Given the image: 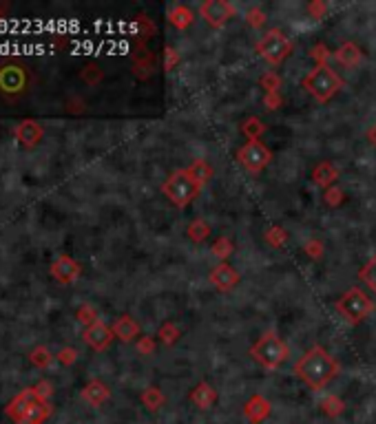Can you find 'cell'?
Listing matches in <instances>:
<instances>
[{"mask_svg": "<svg viewBox=\"0 0 376 424\" xmlns=\"http://www.w3.org/2000/svg\"><path fill=\"white\" fill-rule=\"evenodd\" d=\"M36 400H40L36 396V391L34 389H25L23 394H18L12 402H9V407H7V416L9 418H14L16 422L25 416V413L31 409V405H34Z\"/></svg>", "mask_w": 376, "mask_h": 424, "instance_id": "9a60e30c", "label": "cell"}, {"mask_svg": "<svg viewBox=\"0 0 376 424\" xmlns=\"http://www.w3.org/2000/svg\"><path fill=\"white\" fill-rule=\"evenodd\" d=\"M365 137H368V142H370V146H374L376 148V122L370 126L368 129V133H365Z\"/></svg>", "mask_w": 376, "mask_h": 424, "instance_id": "ee69618b", "label": "cell"}, {"mask_svg": "<svg viewBox=\"0 0 376 424\" xmlns=\"http://www.w3.org/2000/svg\"><path fill=\"white\" fill-rule=\"evenodd\" d=\"M281 76L277 71H264L261 73V78H259V87L264 89L266 93H279L281 89Z\"/></svg>", "mask_w": 376, "mask_h": 424, "instance_id": "836d02e7", "label": "cell"}, {"mask_svg": "<svg viewBox=\"0 0 376 424\" xmlns=\"http://www.w3.org/2000/svg\"><path fill=\"white\" fill-rule=\"evenodd\" d=\"M239 131L246 137V142H261V137L266 135L268 126L264 124V120L257 118V115H250L242 124H239Z\"/></svg>", "mask_w": 376, "mask_h": 424, "instance_id": "ffe728a7", "label": "cell"}, {"mask_svg": "<svg viewBox=\"0 0 376 424\" xmlns=\"http://www.w3.org/2000/svg\"><path fill=\"white\" fill-rule=\"evenodd\" d=\"M208 281H211V285L217 292L228 294L242 283V274H239V270L231 263H219L211 270V274H208Z\"/></svg>", "mask_w": 376, "mask_h": 424, "instance_id": "9c48e42d", "label": "cell"}, {"mask_svg": "<svg viewBox=\"0 0 376 424\" xmlns=\"http://www.w3.org/2000/svg\"><path fill=\"white\" fill-rule=\"evenodd\" d=\"M182 338V327L177 325L175 321H166L160 325V330H158V341L166 347H173L177 341Z\"/></svg>", "mask_w": 376, "mask_h": 424, "instance_id": "cb8c5ba5", "label": "cell"}, {"mask_svg": "<svg viewBox=\"0 0 376 424\" xmlns=\"http://www.w3.org/2000/svg\"><path fill=\"white\" fill-rule=\"evenodd\" d=\"M211 235H213V226L202 217L193 219L191 224L186 226V237L191 239L193 243H204V241L211 239Z\"/></svg>", "mask_w": 376, "mask_h": 424, "instance_id": "7402d4cb", "label": "cell"}, {"mask_svg": "<svg viewBox=\"0 0 376 424\" xmlns=\"http://www.w3.org/2000/svg\"><path fill=\"white\" fill-rule=\"evenodd\" d=\"M301 248H304V254H306V257H310L312 261H321L323 254H326V246H323V241L317 239V237L306 239Z\"/></svg>", "mask_w": 376, "mask_h": 424, "instance_id": "e575fe53", "label": "cell"}, {"mask_svg": "<svg viewBox=\"0 0 376 424\" xmlns=\"http://www.w3.org/2000/svg\"><path fill=\"white\" fill-rule=\"evenodd\" d=\"M113 334H116L122 343H131L135 338H140V325L133 316H120L113 323Z\"/></svg>", "mask_w": 376, "mask_h": 424, "instance_id": "d6986e66", "label": "cell"}, {"mask_svg": "<svg viewBox=\"0 0 376 424\" xmlns=\"http://www.w3.org/2000/svg\"><path fill=\"white\" fill-rule=\"evenodd\" d=\"M34 391H36V396H38L40 400H49L51 391H54V389H51L49 383H45V380H43V383H38V385L34 387Z\"/></svg>", "mask_w": 376, "mask_h": 424, "instance_id": "b9f144b4", "label": "cell"}, {"mask_svg": "<svg viewBox=\"0 0 376 424\" xmlns=\"http://www.w3.org/2000/svg\"><path fill=\"white\" fill-rule=\"evenodd\" d=\"M292 49H295L292 40L281 29H277V27L264 31V34L259 36V40L255 42L257 56L264 62H268L270 67L284 65V62L288 60V56L292 53Z\"/></svg>", "mask_w": 376, "mask_h": 424, "instance_id": "5b68a950", "label": "cell"}, {"mask_svg": "<svg viewBox=\"0 0 376 424\" xmlns=\"http://www.w3.org/2000/svg\"><path fill=\"white\" fill-rule=\"evenodd\" d=\"M113 338H116L113 330H109V327L104 323H100V321L93 323L91 327H87L85 330V341L91 349H96V352H104V349L111 345Z\"/></svg>", "mask_w": 376, "mask_h": 424, "instance_id": "4fadbf2b", "label": "cell"}, {"mask_svg": "<svg viewBox=\"0 0 376 424\" xmlns=\"http://www.w3.org/2000/svg\"><path fill=\"white\" fill-rule=\"evenodd\" d=\"M319 409L326 413L328 418H339V416H343V413H346V402H343L339 396L330 394V396H326V398L319 402Z\"/></svg>", "mask_w": 376, "mask_h": 424, "instance_id": "484cf974", "label": "cell"}, {"mask_svg": "<svg viewBox=\"0 0 376 424\" xmlns=\"http://www.w3.org/2000/svg\"><path fill=\"white\" fill-rule=\"evenodd\" d=\"M334 307H337V312L341 314V318L348 325H361L365 318L376 310V303L361 288L354 285V288H350L341 294V299L337 301Z\"/></svg>", "mask_w": 376, "mask_h": 424, "instance_id": "8992f818", "label": "cell"}, {"mask_svg": "<svg viewBox=\"0 0 376 424\" xmlns=\"http://www.w3.org/2000/svg\"><path fill=\"white\" fill-rule=\"evenodd\" d=\"M334 60H337L343 69H354L363 62V51H361V47L357 45V42L348 40V42H343L337 51H334Z\"/></svg>", "mask_w": 376, "mask_h": 424, "instance_id": "5bb4252c", "label": "cell"}, {"mask_svg": "<svg viewBox=\"0 0 376 424\" xmlns=\"http://www.w3.org/2000/svg\"><path fill=\"white\" fill-rule=\"evenodd\" d=\"M162 58H164V71L166 73H171L175 71L177 67H180V62H182V56H180V51H177L173 45H166L164 47V53H162Z\"/></svg>", "mask_w": 376, "mask_h": 424, "instance_id": "d590c367", "label": "cell"}, {"mask_svg": "<svg viewBox=\"0 0 376 424\" xmlns=\"http://www.w3.org/2000/svg\"><path fill=\"white\" fill-rule=\"evenodd\" d=\"M166 18H169V23L177 31H186L188 27H193V23H195V12L188 5H173L169 9V14H166Z\"/></svg>", "mask_w": 376, "mask_h": 424, "instance_id": "ac0fdd59", "label": "cell"}, {"mask_svg": "<svg viewBox=\"0 0 376 424\" xmlns=\"http://www.w3.org/2000/svg\"><path fill=\"white\" fill-rule=\"evenodd\" d=\"M312 184L319 186V188H330V186H337L339 177H341V168L330 162V159H323V162H319L315 168H312Z\"/></svg>", "mask_w": 376, "mask_h": 424, "instance_id": "8fae6325", "label": "cell"}, {"mask_svg": "<svg viewBox=\"0 0 376 424\" xmlns=\"http://www.w3.org/2000/svg\"><path fill=\"white\" fill-rule=\"evenodd\" d=\"M281 104H284V95L279 93H266L264 95V106L268 111H279L281 109Z\"/></svg>", "mask_w": 376, "mask_h": 424, "instance_id": "ab89813d", "label": "cell"}, {"mask_svg": "<svg viewBox=\"0 0 376 424\" xmlns=\"http://www.w3.org/2000/svg\"><path fill=\"white\" fill-rule=\"evenodd\" d=\"M246 23H248L250 29H264L266 23H268V16L259 5H253V7L246 9Z\"/></svg>", "mask_w": 376, "mask_h": 424, "instance_id": "d6a6232c", "label": "cell"}, {"mask_svg": "<svg viewBox=\"0 0 376 424\" xmlns=\"http://www.w3.org/2000/svg\"><path fill=\"white\" fill-rule=\"evenodd\" d=\"M31 360H34L36 365H40V367H47L49 363H51V354L47 352V349H36V354H31Z\"/></svg>", "mask_w": 376, "mask_h": 424, "instance_id": "60d3db41", "label": "cell"}, {"mask_svg": "<svg viewBox=\"0 0 376 424\" xmlns=\"http://www.w3.org/2000/svg\"><path fill=\"white\" fill-rule=\"evenodd\" d=\"M359 279H361V283H365V288L376 294V254L370 257L368 263L359 270Z\"/></svg>", "mask_w": 376, "mask_h": 424, "instance_id": "f1b7e54d", "label": "cell"}, {"mask_svg": "<svg viewBox=\"0 0 376 424\" xmlns=\"http://www.w3.org/2000/svg\"><path fill=\"white\" fill-rule=\"evenodd\" d=\"M328 12H330V5L326 0H312V3H308V14L315 20H323L328 16Z\"/></svg>", "mask_w": 376, "mask_h": 424, "instance_id": "8d00e7d4", "label": "cell"}, {"mask_svg": "<svg viewBox=\"0 0 376 424\" xmlns=\"http://www.w3.org/2000/svg\"><path fill=\"white\" fill-rule=\"evenodd\" d=\"M78 321H80L82 325L91 327L93 323H98V312L93 310L91 305H82L80 310H78Z\"/></svg>", "mask_w": 376, "mask_h": 424, "instance_id": "74e56055", "label": "cell"}, {"mask_svg": "<svg viewBox=\"0 0 376 424\" xmlns=\"http://www.w3.org/2000/svg\"><path fill=\"white\" fill-rule=\"evenodd\" d=\"M40 135H43V131H40L34 122H23L20 124V129H18V140L23 142L25 146H34L40 140Z\"/></svg>", "mask_w": 376, "mask_h": 424, "instance_id": "f546056e", "label": "cell"}, {"mask_svg": "<svg viewBox=\"0 0 376 424\" xmlns=\"http://www.w3.org/2000/svg\"><path fill=\"white\" fill-rule=\"evenodd\" d=\"M204 184L193 175L191 168H180V171H173L166 182L162 184V193L164 197L171 201L175 208H186L191 206L193 201L202 195Z\"/></svg>", "mask_w": 376, "mask_h": 424, "instance_id": "7a4b0ae2", "label": "cell"}, {"mask_svg": "<svg viewBox=\"0 0 376 424\" xmlns=\"http://www.w3.org/2000/svg\"><path fill=\"white\" fill-rule=\"evenodd\" d=\"M51 272H54V277L60 281V283H73L78 277H80V263L73 261L71 257H60L54 268H51Z\"/></svg>", "mask_w": 376, "mask_h": 424, "instance_id": "2e32d148", "label": "cell"}, {"mask_svg": "<svg viewBox=\"0 0 376 424\" xmlns=\"http://www.w3.org/2000/svg\"><path fill=\"white\" fill-rule=\"evenodd\" d=\"M193 171V175L200 179V182L206 186L208 182H211L213 179V175H215V171H213V166L206 162V159H193V164L188 166Z\"/></svg>", "mask_w": 376, "mask_h": 424, "instance_id": "1f68e13d", "label": "cell"}, {"mask_svg": "<svg viewBox=\"0 0 376 424\" xmlns=\"http://www.w3.org/2000/svg\"><path fill=\"white\" fill-rule=\"evenodd\" d=\"M109 398H111V389L104 385L102 380H91V383L82 389V400L91 407H102Z\"/></svg>", "mask_w": 376, "mask_h": 424, "instance_id": "e0dca14e", "label": "cell"}, {"mask_svg": "<svg viewBox=\"0 0 376 424\" xmlns=\"http://www.w3.org/2000/svg\"><path fill=\"white\" fill-rule=\"evenodd\" d=\"M197 12L206 20L208 27L224 29L237 16V7L233 3H228V0H204Z\"/></svg>", "mask_w": 376, "mask_h": 424, "instance_id": "ba28073f", "label": "cell"}, {"mask_svg": "<svg viewBox=\"0 0 376 424\" xmlns=\"http://www.w3.org/2000/svg\"><path fill=\"white\" fill-rule=\"evenodd\" d=\"M264 241L268 243L270 248L281 250L288 243V230L284 226H270L264 232Z\"/></svg>", "mask_w": 376, "mask_h": 424, "instance_id": "4316f807", "label": "cell"}, {"mask_svg": "<svg viewBox=\"0 0 376 424\" xmlns=\"http://www.w3.org/2000/svg\"><path fill=\"white\" fill-rule=\"evenodd\" d=\"M270 413H273V405H270V400L264 398L261 394H255L246 400L244 405V418L250 422V424H261L270 418Z\"/></svg>", "mask_w": 376, "mask_h": 424, "instance_id": "30bf717a", "label": "cell"}, {"mask_svg": "<svg viewBox=\"0 0 376 424\" xmlns=\"http://www.w3.org/2000/svg\"><path fill=\"white\" fill-rule=\"evenodd\" d=\"M237 162L250 175H259L273 162V151L264 142H244L237 148Z\"/></svg>", "mask_w": 376, "mask_h": 424, "instance_id": "52a82bcc", "label": "cell"}, {"mask_svg": "<svg viewBox=\"0 0 376 424\" xmlns=\"http://www.w3.org/2000/svg\"><path fill=\"white\" fill-rule=\"evenodd\" d=\"M339 363L334 360V356L328 352L326 347L315 345L297 360L295 374L304 385H308L312 391H323L334 378L339 376Z\"/></svg>", "mask_w": 376, "mask_h": 424, "instance_id": "6da1fadb", "label": "cell"}, {"mask_svg": "<svg viewBox=\"0 0 376 424\" xmlns=\"http://www.w3.org/2000/svg\"><path fill=\"white\" fill-rule=\"evenodd\" d=\"M346 82L332 67H315L304 78V89L315 98L319 104H328L337 95Z\"/></svg>", "mask_w": 376, "mask_h": 424, "instance_id": "277c9868", "label": "cell"}, {"mask_svg": "<svg viewBox=\"0 0 376 424\" xmlns=\"http://www.w3.org/2000/svg\"><path fill=\"white\" fill-rule=\"evenodd\" d=\"M250 356L255 358L259 367L275 371L286 363L290 356V347L281 341L277 332H266L257 338V343L250 347Z\"/></svg>", "mask_w": 376, "mask_h": 424, "instance_id": "3957f363", "label": "cell"}, {"mask_svg": "<svg viewBox=\"0 0 376 424\" xmlns=\"http://www.w3.org/2000/svg\"><path fill=\"white\" fill-rule=\"evenodd\" d=\"M217 398H219L217 389H215L211 383H206V380L197 383V385L191 389V394H188V400H191V405L197 407V409H202V411H208L211 407H215Z\"/></svg>", "mask_w": 376, "mask_h": 424, "instance_id": "7c38bea8", "label": "cell"}, {"mask_svg": "<svg viewBox=\"0 0 376 424\" xmlns=\"http://www.w3.org/2000/svg\"><path fill=\"white\" fill-rule=\"evenodd\" d=\"M310 58L315 60V67H330L328 62L334 60V51H330L326 42H317L310 47Z\"/></svg>", "mask_w": 376, "mask_h": 424, "instance_id": "83f0119b", "label": "cell"}, {"mask_svg": "<svg viewBox=\"0 0 376 424\" xmlns=\"http://www.w3.org/2000/svg\"><path fill=\"white\" fill-rule=\"evenodd\" d=\"M76 358H78L76 349H62V352H60V360L65 365H73V363H76Z\"/></svg>", "mask_w": 376, "mask_h": 424, "instance_id": "7bdbcfd3", "label": "cell"}, {"mask_svg": "<svg viewBox=\"0 0 376 424\" xmlns=\"http://www.w3.org/2000/svg\"><path fill=\"white\" fill-rule=\"evenodd\" d=\"M233 252H235V243H233L231 237H226V235L217 237L215 243L211 246V254L219 263H228V259L233 257Z\"/></svg>", "mask_w": 376, "mask_h": 424, "instance_id": "603a6c76", "label": "cell"}, {"mask_svg": "<svg viewBox=\"0 0 376 424\" xmlns=\"http://www.w3.org/2000/svg\"><path fill=\"white\" fill-rule=\"evenodd\" d=\"M321 199H323V204H326L328 208H339L343 201H346V190H343L339 184H337V186H330V188L323 190Z\"/></svg>", "mask_w": 376, "mask_h": 424, "instance_id": "4dcf8cb0", "label": "cell"}, {"mask_svg": "<svg viewBox=\"0 0 376 424\" xmlns=\"http://www.w3.org/2000/svg\"><path fill=\"white\" fill-rule=\"evenodd\" d=\"M142 405L149 411H160L166 405V396L162 394L160 387H146L142 391Z\"/></svg>", "mask_w": 376, "mask_h": 424, "instance_id": "d4e9b609", "label": "cell"}, {"mask_svg": "<svg viewBox=\"0 0 376 424\" xmlns=\"http://www.w3.org/2000/svg\"><path fill=\"white\" fill-rule=\"evenodd\" d=\"M155 349H158V343H155L153 336H140L138 338V352L144 356H153Z\"/></svg>", "mask_w": 376, "mask_h": 424, "instance_id": "f35d334b", "label": "cell"}, {"mask_svg": "<svg viewBox=\"0 0 376 424\" xmlns=\"http://www.w3.org/2000/svg\"><path fill=\"white\" fill-rule=\"evenodd\" d=\"M51 416V405L49 400H36L31 409L18 420V424H43Z\"/></svg>", "mask_w": 376, "mask_h": 424, "instance_id": "44dd1931", "label": "cell"}]
</instances>
